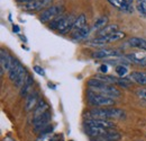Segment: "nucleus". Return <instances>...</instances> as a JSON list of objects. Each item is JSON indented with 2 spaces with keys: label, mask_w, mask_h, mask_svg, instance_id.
<instances>
[{
  "label": "nucleus",
  "mask_w": 146,
  "mask_h": 141,
  "mask_svg": "<svg viewBox=\"0 0 146 141\" xmlns=\"http://www.w3.org/2000/svg\"><path fill=\"white\" fill-rule=\"evenodd\" d=\"M87 120H109V119H123L125 112L115 107H96L86 112Z\"/></svg>",
  "instance_id": "nucleus-1"
},
{
  "label": "nucleus",
  "mask_w": 146,
  "mask_h": 141,
  "mask_svg": "<svg viewBox=\"0 0 146 141\" xmlns=\"http://www.w3.org/2000/svg\"><path fill=\"white\" fill-rule=\"evenodd\" d=\"M29 75L27 73V71L25 69V67L19 62L18 60L14 59V62H13V66L11 68L8 70V77L9 79L18 87V88H21L27 79Z\"/></svg>",
  "instance_id": "nucleus-2"
},
{
  "label": "nucleus",
  "mask_w": 146,
  "mask_h": 141,
  "mask_svg": "<svg viewBox=\"0 0 146 141\" xmlns=\"http://www.w3.org/2000/svg\"><path fill=\"white\" fill-rule=\"evenodd\" d=\"M88 102L90 105L96 106V107H108V106L115 105L113 98H110L102 94L96 93L92 89L88 90Z\"/></svg>",
  "instance_id": "nucleus-3"
},
{
  "label": "nucleus",
  "mask_w": 146,
  "mask_h": 141,
  "mask_svg": "<svg viewBox=\"0 0 146 141\" xmlns=\"http://www.w3.org/2000/svg\"><path fill=\"white\" fill-rule=\"evenodd\" d=\"M64 11V8L62 6L55 5V6H51L48 8H46L44 11H42V14L39 15V20L42 23H48L52 21L54 18H56L57 16L62 15Z\"/></svg>",
  "instance_id": "nucleus-4"
},
{
  "label": "nucleus",
  "mask_w": 146,
  "mask_h": 141,
  "mask_svg": "<svg viewBox=\"0 0 146 141\" xmlns=\"http://www.w3.org/2000/svg\"><path fill=\"white\" fill-rule=\"evenodd\" d=\"M125 36H126V34H125L124 32L117 31V32H115V33H112V34H110V35L98 36V37H96L94 40H92L91 42H90V44H91V45H99V46H102V45H105V44H107V43H111V42L121 40V38H124Z\"/></svg>",
  "instance_id": "nucleus-5"
},
{
  "label": "nucleus",
  "mask_w": 146,
  "mask_h": 141,
  "mask_svg": "<svg viewBox=\"0 0 146 141\" xmlns=\"http://www.w3.org/2000/svg\"><path fill=\"white\" fill-rule=\"evenodd\" d=\"M52 0H35L32 2H27V3H23L21 5V9H24L25 11H39L44 8H48L51 7Z\"/></svg>",
  "instance_id": "nucleus-6"
},
{
  "label": "nucleus",
  "mask_w": 146,
  "mask_h": 141,
  "mask_svg": "<svg viewBox=\"0 0 146 141\" xmlns=\"http://www.w3.org/2000/svg\"><path fill=\"white\" fill-rule=\"evenodd\" d=\"M51 111L48 109L47 112H45L44 114H42L40 116L33 119V125H34V130L36 131V133H39L44 128H46L47 125H50V121H51Z\"/></svg>",
  "instance_id": "nucleus-7"
},
{
  "label": "nucleus",
  "mask_w": 146,
  "mask_h": 141,
  "mask_svg": "<svg viewBox=\"0 0 146 141\" xmlns=\"http://www.w3.org/2000/svg\"><path fill=\"white\" fill-rule=\"evenodd\" d=\"M120 54L116 50L111 49H101V50H96L91 53V56L93 59H113L118 58Z\"/></svg>",
  "instance_id": "nucleus-8"
},
{
  "label": "nucleus",
  "mask_w": 146,
  "mask_h": 141,
  "mask_svg": "<svg viewBox=\"0 0 146 141\" xmlns=\"http://www.w3.org/2000/svg\"><path fill=\"white\" fill-rule=\"evenodd\" d=\"M86 126L101 128V129H107V130H111V129L116 128L113 122H111L109 120H87Z\"/></svg>",
  "instance_id": "nucleus-9"
},
{
  "label": "nucleus",
  "mask_w": 146,
  "mask_h": 141,
  "mask_svg": "<svg viewBox=\"0 0 146 141\" xmlns=\"http://www.w3.org/2000/svg\"><path fill=\"white\" fill-rule=\"evenodd\" d=\"M14 62V58L9 54L7 50H1L0 51V63H1V69L5 70H9L13 66Z\"/></svg>",
  "instance_id": "nucleus-10"
},
{
  "label": "nucleus",
  "mask_w": 146,
  "mask_h": 141,
  "mask_svg": "<svg viewBox=\"0 0 146 141\" xmlns=\"http://www.w3.org/2000/svg\"><path fill=\"white\" fill-rule=\"evenodd\" d=\"M110 5L115 8H117L118 10L120 11H124V13H133V6L130 3H128L126 0H108Z\"/></svg>",
  "instance_id": "nucleus-11"
},
{
  "label": "nucleus",
  "mask_w": 146,
  "mask_h": 141,
  "mask_svg": "<svg viewBox=\"0 0 146 141\" xmlns=\"http://www.w3.org/2000/svg\"><path fill=\"white\" fill-rule=\"evenodd\" d=\"M120 138H121V136L117 131L109 130L107 133H105V134H102L100 137L93 138V141H119Z\"/></svg>",
  "instance_id": "nucleus-12"
},
{
  "label": "nucleus",
  "mask_w": 146,
  "mask_h": 141,
  "mask_svg": "<svg viewBox=\"0 0 146 141\" xmlns=\"http://www.w3.org/2000/svg\"><path fill=\"white\" fill-rule=\"evenodd\" d=\"M37 105H38V93L37 91H33V93H31L26 97V104H25L26 111L29 112L33 108H36Z\"/></svg>",
  "instance_id": "nucleus-13"
},
{
  "label": "nucleus",
  "mask_w": 146,
  "mask_h": 141,
  "mask_svg": "<svg viewBox=\"0 0 146 141\" xmlns=\"http://www.w3.org/2000/svg\"><path fill=\"white\" fill-rule=\"evenodd\" d=\"M74 21H75V18L73 17V16H69V17L66 16V18L64 19L63 24L61 25V27L58 28L57 32L61 33V34H66V33H69L70 31H72Z\"/></svg>",
  "instance_id": "nucleus-14"
},
{
  "label": "nucleus",
  "mask_w": 146,
  "mask_h": 141,
  "mask_svg": "<svg viewBox=\"0 0 146 141\" xmlns=\"http://www.w3.org/2000/svg\"><path fill=\"white\" fill-rule=\"evenodd\" d=\"M129 78L141 86H146V73L142 71H131Z\"/></svg>",
  "instance_id": "nucleus-15"
},
{
  "label": "nucleus",
  "mask_w": 146,
  "mask_h": 141,
  "mask_svg": "<svg viewBox=\"0 0 146 141\" xmlns=\"http://www.w3.org/2000/svg\"><path fill=\"white\" fill-rule=\"evenodd\" d=\"M128 44L131 48H136V49L146 51V40H144V38H141V37H131L128 41Z\"/></svg>",
  "instance_id": "nucleus-16"
},
{
  "label": "nucleus",
  "mask_w": 146,
  "mask_h": 141,
  "mask_svg": "<svg viewBox=\"0 0 146 141\" xmlns=\"http://www.w3.org/2000/svg\"><path fill=\"white\" fill-rule=\"evenodd\" d=\"M86 26H87V17H86L84 14H81V15H79L78 17L75 18V21H74V24H73L72 31L73 32H76V31H79V30L84 28Z\"/></svg>",
  "instance_id": "nucleus-17"
},
{
  "label": "nucleus",
  "mask_w": 146,
  "mask_h": 141,
  "mask_svg": "<svg viewBox=\"0 0 146 141\" xmlns=\"http://www.w3.org/2000/svg\"><path fill=\"white\" fill-rule=\"evenodd\" d=\"M50 109V106L48 104L45 102V101H39V103H38V105L36 106V108H35V112H34V117L33 119H35V117H38V116H40L42 114H44L45 112H47Z\"/></svg>",
  "instance_id": "nucleus-18"
},
{
  "label": "nucleus",
  "mask_w": 146,
  "mask_h": 141,
  "mask_svg": "<svg viewBox=\"0 0 146 141\" xmlns=\"http://www.w3.org/2000/svg\"><path fill=\"white\" fill-rule=\"evenodd\" d=\"M108 21H109V19H108L107 16H100V17H98L96 19V21L93 24V28L99 32V31H101L102 28H105L108 25Z\"/></svg>",
  "instance_id": "nucleus-19"
},
{
  "label": "nucleus",
  "mask_w": 146,
  "mask_h": 141,
  "mask_svg": "<svg viewBox=\"0 0 146 141\" xmlns=\"http://www.w3.org/2000/svg\"><path fill=\"white\" fill-rule=\"evenodd\" d=\"M66 18L65 15H60V16H57L56 18H54L51 23H50V25H48V27L51 28V30H53V31H58V28L61 27V25L63 24V21H64V19Z\"/></svg>",
  "instance_id": "nucleus-20"
},
{
  "label": "nucleus",
  "mask_w": 146,
  "mask_h": 141,
  "mask_svg": "<svg viewBox=\"0 0 146 141\" xmlns=\"http://www.w3.org/2000/svg\"><path fill=\"white\" fill-rule=\"evenodd\" d=\"M33 83H34L33 78H32L31 76H28L27 79H26V81H25V84H24V86L20 88V95H21L23 97H27V96H28L27 94H28V91L32 88Z\"/></svg>",
  "instance_id": "nucleus-21"
},
{
  "label": "nucleus",
  "mask_w": 146,
  "mask_h": 141,
  "mask_svg": "<svg viewBox=\"0 0 146 141\" xmlns=\"http://www.w3.org/2000/svg\"><path fill=\"white\" fill-rule=\"evenodd\" d=\"M117 31H119V30H118V26H117L116 24H110V25H107L105 28H102L101 31H99L98 36L110 35V34H112V33H115V32H117Z\"/></svg>",
  "instance_id": "nucleus-22"
},
{
  "label": "nucleus",
  "mask_w": 146,
  "mask_h": 141,
  "mask_svg": "<svg viewBox=\"0 0 146 141\" xmlns=\"http://www.w3.org/2000/svg\"><path fill=\"white\" fill-rule=\"evenodd\" d=\"M89 34H90V28H89L88 26H86L84 28L74 32L72 37H73V40H83V38H86Z\"/></svg>",
  "instance_id": "nucleus-23"
},
{
  "label": "nucleus",
  "mask_w": 146,
  "mask_h": 141,
  "mask_svg": "<svg viewBox=\"0 0 146 141\" xmlns=\"http://www.w3.org/2000/svg\"><path fill=\"white\" fill-rule=\"evenodd\" d=\"M136 9L141 16L146 17V0H136Z\"/></svg>",
  "instance_id": "nucleus-24"
},
{
  "label": "nucleus",
  "mask_w": 146,
  "mask_h": 141,
  "mask_svg": "<svg viewBox=\"0 0 146 141\" xmlns=\"http://www.w3.org/2000/svg\"><path fill=\"white\" fill-rule=\"evenodd\" d=\"M97 78L98 79H100V80H102V81H105V83H107V84H117V80H118V77H113V76H108V75H98L97 76Z\"/></svg>",
  "instance_id": "nucleus-25"
},
{
  "label": "nucleus",
  "mask_w": 146,
  "mask_h": 141,
  "mask_svg": "<svg viewBox=\"0 0 146 141\" xmlns=\"http://www.w3.org/2000/svg\"><path fill=\"white\" fill-rule=\"evenodd\" d=\"M115 71H116L118 77H125L128 72V68L127 66H125V64H118V66H116Z\"/></svg>",
  "instance_id": "nucleus-26"
},
{
  "label": "nucleus",
  "mask_w": 146,
  "mask_h": 141,
  "mask_svg": "<svg viewBox=\"0 0 146 141\" xmlns=\"http://www.w3.org/2000/svg\"><path fill=\"white\" fill-rule=\"evenodd\" d=\"M136 94H137V96H138L141 99H144V101H146V88L138 89V90L136 91Z\"/></svg>",
  "instance_id": "nucleus-27"
},
{
  "label": "nucleus",
  "mask_w": 146,
  "mask_h": 141,
  "mask_svg": "<svg viewBox=\"0 0 146 141\" xmlns=\"http://www.w3.org/2000/svg\"><path fill=\"white\" fill-rule=\"evenodd\" d=\"M33 69H34V71L36 72L37 75L43 76V77L45 76V71H44V69H43L42 67H39V66H34V68H33Z\"/></svg>",
  "instance_id": "nucleus-28"
},
{
  "label": "nucleus",
  "mask_w": 146,
  "mask_h": 141,
  "mask_svg": "<svg viewBox=\"0 0 146 141\" xmlns=\"http://www.w3.org/2000/svg\"><path fill=\"white\" fill-rule=\"evenodd\" d=\"M99 71H100L102 75H106V73H107V71H108V67H107L106 64H102V66H100V67H99Z\"/></svg>",
  "instance_id": "nucleus-29"
},
{
  "label": "nucleus",
  "mask_w": 146,
  "mask_h": 141,
  "mask_svg": "<svg viewBox=\"0 0 146 141\" xmlns=\"http://www.w3.org/2000/svg\"><path fill=\"white\" fill-rule=\"evenodd\" d=\"M18 2H21V3H27V2H32V1H35V0H17Z\"/></svg>",
  "instance_id": "nucleus-30"
},
{
  "label": "nucleus",
  "mask_w": 146,
  "mask_h": 141,
  "mask_svg": "<svg viewBox=\"0 0 146 141\" xmlns=\"http://www.w3.org/2000/svg\"><path fill=\"white\" fill-rule=\"evenodd\" d=\"M13 30H14V32H16V33H19V31H20L17 25H16V26H14V27H13Z\"/></svg>",
  "instance_id": "nucleus-31"
},
{
  "label": "nucleus",
  "mask_w": 146,
  "mask_h": 141,
  "mask_svg": "<svg viewBox=\"0 0 146 141\" xmlns=\"http://www.w3.org/2000/svg\"><path fill=\"white\" fill-rule=\"evenodd\" d=\"M126 1H127L128 3H130V5H131V3H133V1H134V0H126Z\"/></svg>",
  "instance_id": "nucleus-32"
},
{
  "label": "nucleus",
  "mask_w": 146,
  "mask_h": 141,
  "mask_svg": "<svg viewBox=\"0 0 146 141\" xmlns=\"http://www.w3.org/2000/svg\"><path fill=\"white\" fill-rule=\"evenodd\" d=\"M53 141H57V140H56V139H54V140H53Z\"/></svg>",
  "instance_id": "nucleus-33"
}]
</instances>
